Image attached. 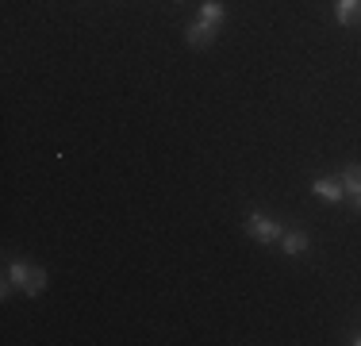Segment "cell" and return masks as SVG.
<instances>
[{
  "mask_svg": "<svg viewBox=\"0 0 361 346\" xmlns=\"http://www.w3.org/2000/svg\"><path fill=\"white\" fill-rule=\"evenodd\" d=\"M277 250L285 258H304L307 250H312V239H307L304 227H285V231H281V239H277Z\"/></svg>",
  "mask_w": 361,
  "mask_h": 346,
  "instance_id": "277c9868",
  "label": "cell"
},
{
  "mask_svg": "<svg viewBox=\"0 0 361 346\" xmlns=\"http://www.w3.org/2000/svg\"><path fill=\"white\" fill-rule=\"evenodd\" d=\"M346 342H354V346H361V327H354V331H350V339Z\"/></svg>",
  "mask_w": 361,
  "mask_h": 346,
  "instance_id": "30bf717a",
  "label": "cell"
},
{
  "mask_svg": "<svg viewBox=\"0 0 361 346\" xmlns=\"http://www.w3.org/2000/svg\"><path fill=\"white\" fill-rule=\"evenodd\" d=\"M361 20V0H334V23L338 28H354Z\"/></svg>",
  "mask_w": 361,
  "mask_h": 346,
  "instance_id": "8992f818",
  "label": "cell"
},
{
  "mask_svg": "<svg viewBox=\"0 0 361 346\" xmlns=\"http://www.w3.org/2000/svg\"><path fill=\"white\" fill-rule=\"evenodd\" d=\"M243 231H246V235H250L254 242H262V246H277V239H281V231H285V223H281L277 215L262 212V208H250V212H246Z\"/></svg>",
  "mask_w": 361,
  "mask_h": 346,
  "instance_id": "7a4b0ae2",
  "label": "cell"
},
{
  "mask_svg": "<svg viewBox=\"0 0 361 346\" xmlns=\"http://www.w3.org/2000/svg\"><path fill=\"white\" fill-rule=\"evenodd\" d=\"M216 35H219V28H212V23H204V20H192L185 28V42L192 50H208L212 42H216Z\"/></svg>",
  "mask_w": 361,
  "mask_h": 346,
  "instance_id": "5b68a950",
  "label": "cell"
},
{
  "mask_svg": "<svg viewBox=\"0 0 361 346\" xmlns=\"http://www.w3.org/2000/svg\"><path fill=\"white\" fill-rule=\"evenodd\" d=\"M196 20L212 23V28H223V20H227V4H223V0H204Z\"/></svg>",
  "mask_w": 361,
  "mask_h": 346,
  "instance_id": "52a82bcc",
  "label": "cell"
},
{
  "mask_svg": "<svg viewBox=\"0 0 361 346\" xmlns=\"http://www.w3.org/2000/svg\"><path fill=\"white\" fill-rule=\"evenodd\" d=\"M4 277L16 289H23V297H42V289H47V270L35 262H27V258H8Z\"/></svg>",
  "mask_w": 361,
  "mask_h": 346,
  "instance_id": "6da1fadb",
  "label": "cell"
},
{
  "mask_svg": "<svg viewBox=\"0 0 361 346\" xmlns=\"http://www.w3.org/2000/svg\"><path fill=\"white\" fill-rule=\"evenodd\" d=\"M338 177H342L346 196H357V193H361V162H346V166L338 169Z\"/></svg>",
  "mask_w": 361,
  "mask_h": 346,
  "instance_id": "ba28073f",
  "label": "cell"
},
{
  "mask_svg": "<svg viewBox=\"0 0 361 346\" xmlns=\"http://www.w3.org/2000/svg\"><path fill=\"white\" fill-rule=\"evenodd\" d=\"M12 289H16V285L4 277V281H0V300H12Z\"/></svg>",
  "mask_w": 361,
  "mask_h": 346,
  "instance_id": "9c48e42d",
  "label": "cell"
},
{
  "mask_svg": "<svg viewBox=\"0 0 361 346\" xmlns=\"http://www.w3.org/2000/svg\"><path fill=\"white\" fill-rule=\"evenodd\" d=\"M350 201H354V212L361 215V193H357V196H350Z\"/></svg>",
  "mask_w": 361,
  "mask_h": 346,
  "instance_id": "8fae6325",
  "label": "cell"
},
{
  "mask_svg": "<svg viewBox=\"0 0 361 346\" xmlns=\"http://www.w3.org/2000/svg\"><path fill=\"white\" fill-rule=\"evenodd\" d=\"M312 196L323 204H342L346 201V189H342V177L338 173H315L312 177Z\"/></svg>",
  "mask_w": 361,
  "mask_h": 346,
  "instance_id": "3957f363",
  "label": "cell"
}]
</instances>
